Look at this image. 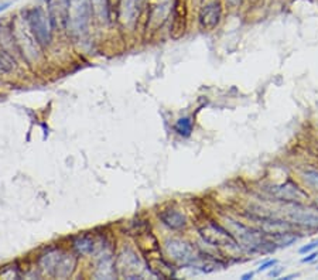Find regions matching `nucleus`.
Listing matches in <instances>:
<instances>
[{
    "mask_svg": "<svg viewBox=\"0 0 318 280\" xmlns=\"http://www.w3.org/2000/svg\"><path fill=\"white\" fill-rule=\"evenodd\" d=\"M72 246L75 252L82 256H88L95 252V241L89 235H78L72 239Z\"/></svg>",
    "mask_w": 318,
    "mask_h": 280,
    "instance_id": "obj_17",
    "label": "nucleus"
},
{
    "mask_svg": "<svg viewBox=\"0 0 318 280\" xmlns=\"http://www.w3.org/2000/svg\"><path fill=\"white\" fill-rule=\"evenodd\" d=\"M12 30H13L14 47H16L17 52H21V55L28 63L39 58L41 46L37 43V40L34 39L31 30L27 24L26 17H23V19L16 17L12 21Z\"/></svg>",
    "mask_w": 318,
    "mask_h": 280,
    "instance_id": "obj_4",
    "label": "nucleus"
},
{
    "mask_svg": "<svg viewBox=\"0 0 318 280\" xmlns=\"http://www.w3.org/2000/svg\"><path fill=\"white\" fill-rule=\"evenodd\" d=\"M10 5H12L10 2H6V3H3V5H0V12H2V10H6L7 7L10 6Z\"/></svg>",
    "mask_w": 318,
    "mask_h": 280,
    "instance_id": "obj_28",
    "label": "nucleus"
},
{
    "mask_svg": "<svg viewBox=\"0 0 318 280\" xmlns=\"http://www.w3.org/2000/svg\"><path fill=\"white\" fill-rule=\"evenodd\" d=\"M222 16V6L219 0H204L200 9V26L204 30H214L219 24Z\"/></svg>",
    "mask_w": 318,
    "mask_h": 280,
    "instance_id": "obj_10",
    "label": "nucleus"
},
{
    "mask_svg": "<svg viewBox=\"0 0 318 280\" xmlns=\"http://www.w3.org/2000/svg\"><path fill=\"white\" fill-rule=\"evenodd\" d=\"M77 263H78L77 256L61 247H52L40 258L41 269L57 279L70 277L74 273Z\"/></svg>",
    "mask_w": 318,
    "mask_h": 280,
    "instance_id": "obj_1",
    "label": "nucleus"
},
{
    "mask_svg": "<svg viewBox=\"0 0 318 280\" xmlns=\"http://www.w3.org/2000/svg\"><path fill=\"white\" fill-rule=\"evenodd\" d=\"M267 191L273 198H276L279 201L290 202V204H300V202L305 201L308 198L304 190L300 189L296 182L292 181L283 182L279 185H273L270 189H267Z\"/></svg>",
    "mask_w": 318,
    "mask_h": 280,
    "instance_id": "obj_9",
    "label": "nucleus"
},
{
    "mask_svg": "<svg viewBox=\"0 0 318 280\" xmlns=\"http://www.w3.org/2000/svg\"><path fill=\"white\" fill-rule=\"evenodd\" d=\"M315 247H318V241H314V242H311V243H308V245L301 246L300 247L299 252L301 255H305V254H308V252H311V251H314Z\"/></svg>",
    "mask_w": 318,
    "mask_h": 280,
    "instance_id": "obj_22",
    "label": "nucleus"
},
{
    "mask_svg": "<svg viewBox=\"0 0 318 280\" xmlns=\"http://www.w3.org/2000/svg\"><path fill=\"white\" fill-rule=\"evenodd\" d=\"M227 3L229 7H238L242 3V0H227Z\"/></svg>",
    "mask_w": 318,
    "mask_h": 280,
    "instance_id": "obj_25",
    "label": "nucleus"
},
{
    "mask_svg": "<svg viewBox=\"0 0 318 280\" xmlns=\"http://www.w3.org/2000/svg\"><path fill=\"white\" fill-rule=\"evenodd\" d=\"M287 216L296 225L314 229L318 228V211L303 208L299 204H293L287 211Z\"/></svg>",
    "mask_w": 318,
    "mask_h": 280,
    "instance_id": "obj_11",
    "label": "nucleus"
},
{
    "mask_svg": "<svg viewBox=\"0 0 318 280\" xmlns=\"http://www.w3.org/2000/svg\"><path fill=\"white\" fill-rule=\"evenodd\" d=\"M315 205H317V207H318V200H317V202H315Z\"/></svg>",
    "mask_w": 318,
    "mask_h": 280,
    "instance_id": "obj_31",
    "label": "nucleus"
},
{
    "mask_svg": "<svg viewBox=\"0 0 318 280\" xmlns=\"http://www.w3.org/2000/svg\"><path fill=\"white\" fill-rule=\"evenodd\" d=\"M116 269L117 272L124 276L126 279H140L143 265H142V261L139 259V256L135 254V251L128 247L117 255Z\"/></svg>",
    "mask_w": 318,
    "mask_h": 280,
    "instance_id": "obj_8",
    "label": "nucleus"
},
{
    "mask_svg": "<svg viewBox=\"0 0 318 280\" xmlns=\"http://www.w3.org/2000/svg\"><path fill=\"white\" fill-rule=\"evenodd\" d=\"M227 222L229 225V231L232 232L235 239L238 242V246L245 249L247 252L265 254V252L273 251L276 247L263 231L249 228V227H245L243 224L232 221V220H228Z\"/></svg>",
    "mask_w": 318,
    "mask_h": 280,
    "instance_id": "obj_2",
    "label": "nucleus"
},
{
    "mask_svg": "<svg viewBox=\"0 0 318 280\" xmlns=\"http://www.w3.org/2000/svg\"><path fill=\"white\" fill-rule=\"evenodd\" d=\"M280 272H281V267H279V269H277V270H274V272H273V270H272V272H270V273H269V274L274 277V276H277V274H279Z\"/></svg>",
    "mask_w": 318,
    "mask_h": 280,
    "instance_id": "obj_29",
    "label": "nucleus"
},
{
    "mask_svg": "<svg viewBox=\"0 0 318 280\" xmlns=\"http://www.w3.org/2000/svg\"><path fill=\"white\" fill-rule=\"evenodd\" d=\"M157 252H158V251H157ZM157 252H153V254H149L146 256V258H147V265H149L150 270L156 274V276H158V277H163V279L175 277V270L173 269V266L170 265L169 262L163 259L162 255L158 256Z\"/></svg>",
    "mask_w": 318,
    "mask_h": 280,
    "instance_id": "obj_13",
    "label": "nucleus"
},
{
    "mask_svg": "<svg viewBox=\"0 0 318 280\" xmlns=\"http://www.w3.org/2000/svg\"><path fill=\"white\" fill-rule=\"evenodd\" d=\"M24 17L27 20V24L31 30L34 39L37 40L41 47H47L52 40V24L50 16L41 6H34L27 9Z\"/></svg>",
    "mask_w": 318,
    "mask_h": 280,
    "instance_id": "obj_5",
    "label": "nucleus"
},
{
    "mask_svg": "<svg viewBox=\"0 0 318 280\" xmlns=\"http://www.w3.org/2000/svg\"><path fill=\"white\" fill-rule=\"evenodd\" d=\"M274 265H277V259H270V261H266L265 263H262V265H260V267L258 269V272H265V270H267L269 267H273Z\"/></svg>",
    "mask_w": 318,
    "mask_h": 280,
    "instance_id": "obj_23",
    "label": "nucleus"
},
{
    "mask_svg": "<svg viewBox=\"0 0 318 280\" xmlns=\"http://www.w3.org/2000/svg\"><path fill=\"white\" fill-rule=\"evenodd\" d=\"M13 66V61L7 55L6 51H0V71H9Z\"/></svg>",
    "mask_w": 318,
    "mask_h": 280,
    "instance_id": "obj_21",
    "label": "nucleus"
},
{
    "mask_svg": "<svg viewBox=\"0 0 318 280\" xmlns=\"http://www.w3.org/2000/svg\"><path fill=\"white\" fill-rule=\"evenodd\" d=\"M303 177H304L307 184H310L311 187L318 190V170H307L303 173Z\"/></svg>",
    "mask_w": 318,
    "mask_h": 280,
    "instance_id": "obj_20",
    "label": "nucleus"
},
{
    "mask_svg": "<svg viewBox=\"0 0 318 280\" xmlns=\"http://www.w3.org/2000/svg\"><path fill=\"white\" fill-rule=\"evenodd\" d=\"M252 277H253V272H247V273L242 274V277H240V279L249 280V279H252Z\"/></svg>",
    "mask_w": 318,
    "mask_h": 280,
    "instance_id": "obj_26",
    "label": "nucleus"
},
{
    "mask_svg": "<svg viewBox=\"0 0 318 280\" xmlns=\"http://www.w3.org/2000/svg\"><path fill=\"white\" fill-rule=\"evenodd\" d=\"M297 276H299V274H290V276H284L283 279L289 280V279H293V277H297Z\"/></svg>",
    "mask_w": 318,
    "mask_h": 280,
    "instance_id": "obj_30",
    "label": "nucleus"
},
{
    "mask_svg": "<svg viewBox=\"0 0 318 280\" xmlns=\"http://www.w3.org/2000/svg\"><path fill=\"white\" fill-rule=\"evenodd\" d=\"M158 218L167 228L173 229V231H180V229H184L187 227L185 215L175 211V209H164L158 214Z\"/></svg>",
    "mask_w": 318,
    "mask_h": 280,
    "instance_id": "obj_14",
    "label": "nucleus"
},
{
    "mask_svg": "<svg viewBox=\"0 0 318 280\" xmlns=\"http://www.w3.org/2000/svg\"><path fill=\"white\" fill-rule=\"evenodd\" d=\"M47 13L52 28H67V0H47Z\"/></svg>",
    "mask_w": 318,
    "mask_h": 280,
    "instance_id": "obj_12",
    "label": "nucleus"
},
{
    "mask_svg": "<svg viewBox=\"0 0 318 280\" xmlns=\"http://www.w3.org/2000/svg\"><path fill=\"white\" fill-rule=\"evenodd\" d=\"M262 231L266 235H279L284 232H292V225L286 221L272 220V218H259L258 220Z\"/></svg>",
    "mask_w": 318,
    "mask_h": 280,
    "instance_id": "obj_16",
    "label": "nucleus"
},
{
    "mask_svg": "<svg viewBox=\"0 0 318 280\" xmlns=\"http://www.w3.org/2000/svg\"><path fill=\"white\" fill-rule=\"evenodd\" d=\"M166 249L173 261L185 265V266L195 267V265L201 259V254L191 243L182 241V239H175V238L167 239Z\"/></svg>",
    "mask_w": 318,
    "mask_h": 280,
    "instance_id": "obj_6",
    "label": "nucleus"
},
{
    "mask_svg": "<svg viewBox=\"0 0 318 280\" xmlns=\"http://www.w3.org/2000/svg\"><path fill=\"white\" fill-rule=\"evenodd\" d=\"M92 6V14L93 17L101 21V23H106L111 19V2L109 0H91Z\"/></svg>",
    "mask_w": 318,
    "mask_h": 280,
    "instance_id": "obj_18",
    "label": "nucleus"
},
{
    "mask_svg": "<svg viewBox=\"0 0 318 280\" xmlns=\"http://www.w3.org/2000/svg\"><path fill=\"white\" fill-rule=\"evenodd\" d=\"M200 235H201L204 242H207L212 246H238V242L235 239L232 232L228 228H224L221 225L215 224V222H208L202 228H200Z\"/></svg>",
    "mask_w": 318,
    "mask_h": 280,
    "instance_id": "obj_7",
    "label": "nucleus"
},
{
    "mask_svg": "<svg viewBox=\"0 0 318 280\" xmlns=\"http://www.w3.org/2000/svg\"><path fill=\"white\" fill-rule=\"evenodd\" d=\"M117 273L116 263L113 261L111 254H104L99 258V262L97 265V272L95 277L98 279H113Z\"/></svg>",
    "mask_w": 318,
    "mask_h": 280,
    "instance_id": "obj_15",
    "label": "nucleus"
},
{
    "mask_svg": "<svg viewBox=\"0 0 318 280\" xmlns=\"http://www.w3.org/2000/svg\"><path fill=\"white\" fill-rule=\"evenodd\" d=\"M91 0H67V30L74 37L88 32L92 20Z\"/></svg>",
    "mask_w": 318,
    "mask_h": 280,
    "instance_id": "obj_3",
    "label": "nucleus"
},
{
    "mask_svg": "<svg viewBox=\"0 0 318 280\" xmlns=\"http://www.w3.org/2000/svg\"><path fill=\"white\" fill-rule=\"evenodd\" d=\"M109 2H111L112 10H113V9H116V6L119 5V2H120V0H109Z\"/></svg>",
    "mask_w": 318,
    "mask_h": 280,
    "instance_id": "obj_27",
    "label": "nucleus"
},
{
    "mask_svg": "<svg viewBox=\"0 0 318 280\" xmlns=\"http://www.w3.org/2000/svg\"><path fill=\"white\" fill-rule=\"evenodd\" d=\"M315 259H318V254L317 252H312V254H310L308 256L303 258V259H301V262H303V263H308V262L315 261Z\"/></svg>",
    "mask_w": 318,
    "mask_h": 280,
    "instance_id": "obj_24",
    "label": "nucleus"
},
{
    "mask_svg": "<svg viewBox=\"0 0 318 280\" xmlns=\"http://www.w3.org/2000/svg\"><path fill=\"white\" fill-rule=\"evenodd\" d=\"M175 132L184 137H188L193 132V119L189 116L180 117L174 126Z\"/></svg>",
    "mask_w": 318,
    "mask_h": 280,
    "instance_id": "obj_19",
    "label": "nucleus"
}]
</instances>
